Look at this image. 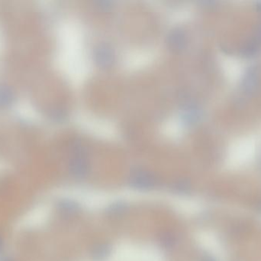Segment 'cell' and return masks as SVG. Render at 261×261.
<instances>
[{"instance_id": "cell-1", "label": "cell", "mask_w": 261, "mask_h": 261, "mask_svg": "<svg viewBox=\"0 0 261 261\" xmlns=\"http://www.w3.org/2000/svg\"><path fill=\"white\" fill-rule=\"evenodd\" d=\"M14 99L13 90L6 85H0V107L11 105Z\"/></svg>"}, {"instance_id": "cell-2", "label": "cell", "mask_w": 261, "mask_h": 261, "mask_svg": "<svg viewBox=\"0 0 261 261\" xmlns=\"http://www.w3.org/2000/svg\"><path fill=\"white\" fill-rule=\"evenodd\" d=\"M2 247V244H1V242H0V249Z\"/></svg>"}]
</instances>
